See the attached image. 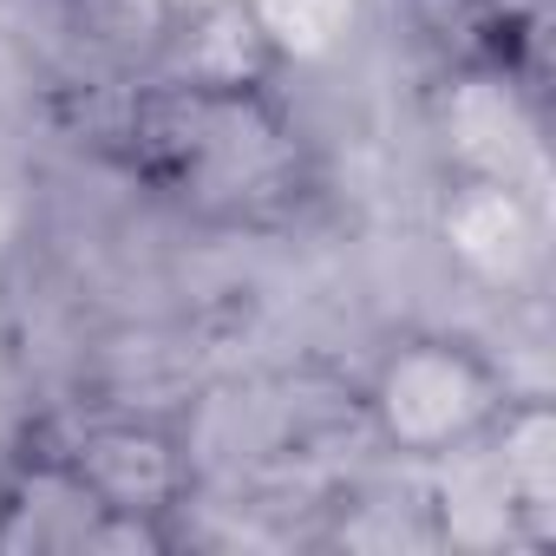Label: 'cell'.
Segmentation results:
<instances>
[{"mask_svg":"<svg viewBox=\"0 0 556 556\" xmlns=\"http://www.w3.org/2000/svg\"><path fill=\"white\" fill-rule=\"evenodd\" d=\"M387 432L400 445H419V452H445L452 439H465L484 406H491V380L478 361L452 354L445 341H419L413 354H400L374 393Z\"/></svg>","mask_w":556,"mask_h":556,"instance_id":"6da1fadb","label":"cell"},{"mask_svg":"<svg viewBox=\"0 0 556 556\" xmlns=\"http://www.w3.org/2000/svg\"><path fill=\"white\" fill-rule=\"evenodd\" d=\"M79 478L92 484V497L118 517H151L164 510V497L177 491V458L157 432L138 426H105L79 445Z\"/></svg>","mask_w":556,"mask_h":556,"instance_id":"7a4b0ae2","label":"cell"},{"mask_svg":"<svg viewBox=\"0 0 556 556\" xmlns=\"http://www.w3.org/2000/svg\"><path fill=\"white\" fill-rule=\"evenodd\" d=\"M275 60V27L249 0H210L184 40V66L203 92H249Z\"/></svg>","mask_w":556,"mask_h":556,"instance_id":"3957f363","label":"cell"},{"mask_svg":"<svg viewBox=\"0 0 556 556\" xmlns=\"http://www.w3.org/2000/svg\"><path fill=\"white\" fill-rule=\"evenodd\" d=\"M445 229H452V242H458L471 262L504 268V255L523 242V210H517V197H510L504 184H471V190L452 203Z\"/></svg>","mask_w":556,"mask_h":556,"instance_id":"277c9868","label":"cell"}]
</instances>
